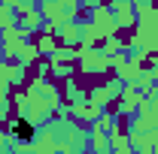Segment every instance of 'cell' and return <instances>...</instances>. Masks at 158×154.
Returning a JSON list of instances; mask_svg holds the SVG:
<instances>
[{
  "mask_svg": "<svg viewBox=\"0 0 158 154\" xmlns=\"http://www.w3.org/2000/svg\"><path fill=\"white\" fill-rule=\"evenodd\" d=\"M15 133H19L21 139H27V136H31V127H27L24 121H19V124H15Z\"/></svg>",
  "mask_w": 158,
  "mask_h": 154,
  "instance_id": "obj_1",
  "label": "cell"
}]
</instances>
